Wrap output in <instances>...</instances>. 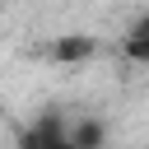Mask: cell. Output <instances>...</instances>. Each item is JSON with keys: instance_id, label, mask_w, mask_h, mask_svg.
<instances>
[{"instance_id": "3", "label": "cell", "mask_w": 149, "mask_h": 149, "mask_svg": "<svg viewBox=\"0 0 149 149\" xmlns=\"http://www.w3.org/2000/svg\"><path fill=\"white\" fill-rule=\"evenodd\" d=\"M70 140H74V149H102V121L74 116L70 121Z\"/></svg>"}, {"instance_id": "1", "label": "cell", "mask_w": 149, "mask_h": 149, "mask_svg": "<svg viewBox=\"0 0 149 149\" xmlns=\"http://www.w3.org/2000/svg\"><path fill=\"white\" fill-rule=\"evenodd\" d=\"M121 56L135 61V65H149V14H140L130 23V33L121 37Z\"/></svg>"}, {"instance_id": "2", "label": "cell", "mask_w": 149, "mask_h": 149, "mask_svg": "<svg viewBox=\"0 0 149 149\" xmlns=\"http://www.w3.org/2000/svg\"><path fill=\"white\" fill-rule=\"evenodd\" d=\"M47 56H51V61H84V56H93V37H84V33L56 37V42L47 47Z\"/></svg>"}]
</instances>
